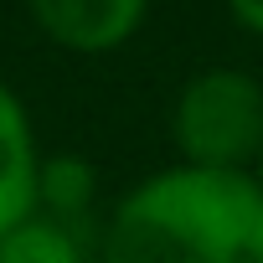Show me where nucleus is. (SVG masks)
Segmentation results:
<instances>
[{"label":"nucleus","mask_w":263,"mask_h":263,"mask_svg":"<svg viewBox=\"0 0 263 263\" xmlns=\"http://www.w3.org/2000/svg\"><path fill=\"white\" fill-rule=\"evenodd\" d=\"M98 263H263V186L253 171L165 165L98 222Z\"/></svg>","instance_id":"nucleus-1"},{"label":"nucleus","mask_w":263,"mask_h":263,"mask_svg":"<svg viewBox=\"0 0 263 263\" xmlns=\"http://www.w3.org/2000/svg\"><path fill=\"white\" fill-rule=\"evenodd\" d=\"M171 145L181 165L253 171L263 155V83L242 67H201L171 103Z\"/></svg>","instance_id":"nucleus-2"},{"label":"nucleus","mask_w":263,"mask_h":263,"mask_svg":"<svg viewBox=\"0 0 263 263\" xmlns=\"http://www.w3.org/2000/svg\"><path fill=\"white\" fill-rule=\"evenodd\" d=\"M47 42L78 57L119 52L150 16V0H26Z\"/></svg>","instance_id":"nucleus-3"},{"label":"nucleus","mask_w":263,"mask_h":263,"mask_svg":"<svg viewBox=\"0 0 263 263\" xmlns=\"http://www.w3.org/2000/svg\"><path fill=\"white\" fill-rule=\"evenodd\" d=\"M42 145L26 98L0 78V237L16 222L36 212V186H42Z\"/></svg>","instance_id":"nucleus-4"},{"label":"nucleus","mask_w":263,"mask_h":263,"mask_svg":"<svg viewBox=\"0 0 263 263\" xmlns=\"http://www.w3.org/2000/svg\"><path fill=\"white\" fill-rule=\"evenodd\" d=\"M0 263H98V227L31 212L0 237Z\"/></svg>","instance_id":"nucleus-5"},{"label":"nucleus","mask_w":263,"mask_h":263,"mask_svg":"<svg viewBox=\"0 0 263 263\" xmlns=\"http://www.w3.org/2000/svg\"><path fill=\"white\" fill-rule=\"evenodd\" d=\"M93 201H98V171L83 155H47L42 160V186H36V212L62 217V222H93Z\"/></svg>","instance_id":"nucleus-6"},{"label":"nucleus","mask_w":263,"mask_h":263,"mask_svg":"<svg viewBox=\"0 0 263 263\" xmlns=\"http://www.w3.org/2000/svg\"><path fill=\"white\" fill-rule=\"evenodd\" d=\"M227 11H232V21H237L242 31L263 36V0H227Z\"/></svg>","instance_id":"nucleus-7"},{"label":"nucleus","mask_w":263,"mask_h":263,"mask_svg":"<svg viewBox=\"0 0 263 263\" xmlns=\"http://www.w3.org/2000/svg\"><path fill=\"white\" fill-rule=\"evenodd\" d=\"M253 176H258V186H263V155H258V165H253Z\"/></svg>","instance_id":"nucleus-8"}]
</instances>
